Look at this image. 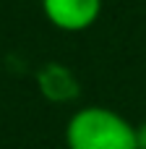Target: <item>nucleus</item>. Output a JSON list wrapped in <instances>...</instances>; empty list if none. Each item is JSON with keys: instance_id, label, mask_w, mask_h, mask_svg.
<instances>
[{"instance_id": "obj_1", "label": "nucleus", "mask_w": 146, "mask_h": 149, "mask_svg": "<svg viewBox=\"0 0 146 149\" xmlns=\"http://www.w3.org/2000/svg\"><path fill=\"white\" fill-rule=\"evenodd\" d=\"M71 149H138L136 131L110 110H84L68 126Z\"/></svg>"}, {"instance_id": "obj_2", "label": "nucleus", "mask_w": 146, "mask_h": 149, "mask_svg": "<svg viewBox=\"0 0 146 149\" xmlns=\"http://www.w3.org/2000/svg\"><path fill=\"white\" fill-rule=\"evenodd\" d=\"M42 8L57 29L81 31L97 21L102 0H42Z\"/></svg>"}, {"instance_id": "obj_3", "label": "nucleus", "mask_w": 146, "mask_h": 149, "mask_svg": "<svg viewBox=\"0 0 146 149\" xmlns=\"http://www.w3.org/2000/svg\"><path fill=\"white\" fill-rule=\"evenodd\" d=\"M42 89H44V94L52 97V100H68V97L76 94L73 79H71L63 68H57V65H50V68L42 73Z\"/></svg>"}, {"instance_id": "obj_4", "label": "nucleus", "mask_w": 146, "mask_h": 149, "mask_svg": "<svg viewBox=\"0 0 146 149\" xmlns=\"http://www.w3.org/2000/svg\"><path fill=\"white\" fill-rule=\"evenodd\" d=\"M136 139H138V149H146V126L136 134Z\"/></svg>"}]
</instances>
